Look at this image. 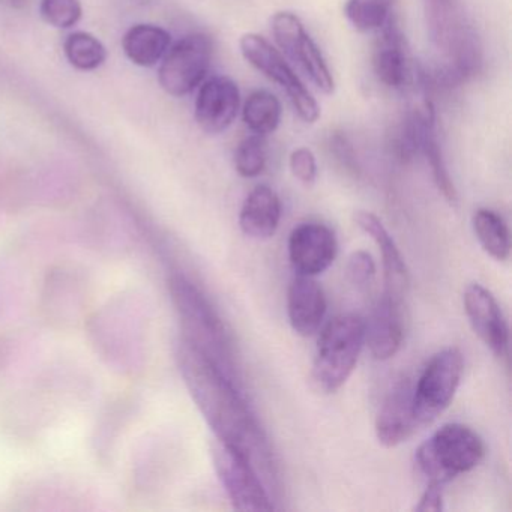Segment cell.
<instances>
[{"mask_svg":"<svg viewBox=\"0 0 512 512\" xmlns=\"http://www.w3.org/2000/svg\"><path fill=\"white\" fill-rule=\"evenodd\" d=\"M329 148H331L332 155H334L337 163L346 170L350 175H358L359 166L356 160L355 149L352 143L349 142L343 134L335 133L329 140Z\"/></svg>","mask_w":512,"mask_h":512,"instance_id":"cell-34","label":"cell"},{"mask_svg":"<svg viewBox=\"0 0 512 512\" xmlns=\"http://www.w3.org/2000/svg\"><path fill=\"white\" fill-rule=\"evenodd\" d=\"M283 107L280 100L268 91H254L242 109V119L248 130L257 136L266 137L280 127Z\"/></svg>","mask_w":512,"mask_h":512,"instance_id":"cell-27","label":"cell"},{"mask_svg":"<svg viewBox=\"0 0 512 512\" xmlns=\"http://www.w3.org/2000/svg\"><path fill=\"white\" fill-rule=\"evenodd\" d=\"M176 359L194 403L217 440L241 452L253 464L269 493H277L280 476L274 451L253 410L236 388V380L185 340L179 341Z\"/></svg>","mask_w":512,"mask_h":512,"instance_id":"cell-1","label":"cell"},{"mask_svg":"<svg viewBox=\"0 0 512 512\" xmlns=\"http://www.w3.org/2000/svg\"><path fill=\"white\" fill-rule=\"evenodd\" d=\"M88 277L76 266H58L47 274L41 292V311L52 325H76L89 304Z\"/></svg>","mask_w":512,"mask_h":512,"instance_id":"cell-13","label":"cell"},{"mask_svg":"<svg viewBox=\"0 0 512 512\" xmlns=\"http://www.w3.org/2000/svg\"><path fill=\"white\" fill-rule=\"evenodd\" d=\"M88 391L86 380L70 368H53L7 401L2 425L14 439L29 442L52 427L62 410Z\"/></svg>","mask_w":512,"mask_h":512,"instance_id":"cell-2","label":"cell"},{"mask_svg":"<svg viewBox=\"0 0 512 512\" xmlns=\"http://www.w3.org/2000/svg\"><path fill=\"white\" fill-rule=\"evenodd\" d=\"M485 445L478 433L458 422L434 431L416 451L419 473L428 484L445 485L470 472L484 460Z\"/></svg>","mask_w":512,"mask_h":512,"instance_id":"cell-5","label":"cell"},{"mask_svg":"<svg viewBox=\"0 0 512 512\" xmlns=\"http://www.w3.org/2000/svg\"><path fill=\"white\" fill-rule=\"evenodd\" d=\"M344 16L358 32H379L394 16V0H347Z\"/></svg>","mask_w":512,"mask_h":512,"instance_id":"cell-28","label":"cell"},{"mask_svg":"<svg viewBox=\"0 0 512 512\" xmlns=\"http://www.w3.org/2000/svg\"><path fill=\"white\" fill-rule=\"evenodd\" d=\"M373 70L386 88L401 89L409 77L406 40L395 16L379 31L373 49Z\"/></svg>","mask_w":512,"mask_h":512,"instance_id":"cell-21","label":"cell"},{"mask_svg":"<svg viewBox=\"0 0 512 512\" xmlns=\"http://www.w3.org/2000/svg\"><path fill=\"white\" fill-rule=\"evenodd\" d=\"M65 56L77 70L94 71L106 62L104 44L88 32H74L65 40Z\"/></svg>","mask_w":512,"mask_h":512,"instance_id":"cell-29","label":"cell"},{"mask_svg":"<svg viewBox=\"0 0 512 512\" xmlns=\"http://www.w3.org/2000/svg\"><path fill=\"white\" fill-rule=\"evenodd\" d=\"M355 223L359 229L364 230L370 238L376 242L382 253L383 281H385V292L392 301L404 304L409 295L410 277L404 257L401 256L397 244L391 233L383 226L379 217L368 211H358L355 214Z\"/></svg>","mask_w":512,"mask_h":512,"instance_id":"cell-17","label":"cell"},{"mask_svg":"<svg viewBox=\"0 0 512 512\" xmlns=\"http://www.w3.org/2000/svg\"><path fill=\"white\" fill-rule=\"evenodd\" d=\"M464 361L455 347L437 352L413 385V409L419 428L433 424L457 394L463 377Z\"/></svg>","mask_w":512,"mask_h":512,"instance_id":"cell-8","label":"cell"},{"mask_svg":"<svg viewBox=\"0 0 512 512\" xmlns=\"http://www.w3.org/2000/svg\"><path fill=\"white\" fill-rule=\"evenodd\" d=\"M419 430L413 409V385L403 379L388 392L376 418L377 440L394 448L409 440Z\"/></svg>","mask_w":512,"mask_h":512,"instance_id":"cell-18","label":"cell"},{"mask_svg":"<svg viewBox=\"0 0 512 512\" xmlns=\"http://www.w3.org/2000/svg\"><path fill=\"white\" fill-rule=\"evenodd\" d=\"M464 311L473 332L497 358L508 353V325L496 298L482 284L472 283L463 295Z\"/></svg>","mask_w":512,"mask_h":512,"instance_id":"cell-15","label":"cell"},{"mask_svg":"<svg viewBox=\"0 0 512 512\" xmlns=\"http://www.w3.org/2000/svg\"><path fill=\"white\" fill-rule=\"evenodd\" d=\"M134 412H136L134 401L128 398L116 400L112 406L107 407L103 418L95 428V451L101 458H109L113 454L116 442L127 430Z\"/></svg>","mask_w":512,"mask_h":512,"instance_id":"cell-26","label":"cell"},{"mask_svg":"<svg viewBox=\"0 0 512 512\" xmlns=\"http://www.w3.org/2000/svg\"><path fill=\"white\" fill-rule=\"evenodd\" d=\"M404 332V304H398L383 295L374 305L368 322H365V343L373 358L377 361L394 358L403 346Z\"/></svg>","mask_w":512,"mask_h":512,"instance_id":"cell-19","label":"cell"},{"mask_svg":"<svg viewBox=\"0 0 512 512\" xmlns=\"http://www.w3.org/2000/svg\"><path fill=\"white\" fill-rule=\"evenodd\" d=\"M419 113H421V130H419V152L424 154L428 166L433 175L434 184L437 190L445 197L446 202L452 206L458 203V194L455 190L454 182L449 176L448 167H446L445 158H443L442 148H440L439 137L436 130V113L434 106L428 97L424 98L419 104Z\"/></svg>","mask_w":512,"mask_h":512,"instance_id":"cell-23","label":"cell"},{"mask_svg":"<svg viewBox=\"0 0 512 512\" xmlns=\"http://www.w3.org/2000/svg\"><path fill=\"white\" fill-rule=\"evenodd\" d=\"M428 34L446 62L436 74L445 88L460 85L479 73L482 49L467 22L460 0H424Z\"/></svg>","mask_w":512,"mask_h":512,"instance_id":"cell-3","label":"cell"},{"mask_svg":"<svg viewBox=\"0 0 512 512\" xmlns=\"http://www.w3.org/2000/svg\"><path fill=\"white\" fill-rule=\"evenodd\" d=\"M239 49L251 67L286 92L293 109L305 124L317 122L320 118L319 103L277 47L272 46L262 35L245 34L239 40Z\"/></svg>","mask_w":512,"mask_h":512,"instance_id":"cell-9","label":"cell"},{"mask_svg":"<svg viewBox=\"0 0 512 512\" xmlns=\"http://www.w3.org/2000/svg\"><path fill=\"white\" fill-rule=\"evenodd\" d=\"M325 292L314 277L296 275L287 290V316L293 331L301 337H311L325 320Z\"/></svg>","mask_w":512,"mask_h":512,"instance_id":"cell-20","label":"cell"},{"mask_svg":"<svg viewBox=\"0 0 512 512\" xmlns=\"http://www.w3.org/2000/svg\"><path fill=\"white\" fill-rule=\"evenodd\" d=\"M40 13L50 26L68 29L79 23L83 10L80 0H41Z\"/></svg>","mask_w":512,"mask_h":512,"instance_id":"cell-31","label":"cell"},{"mask_svg":"<svg viewBox=\"0 0 512 512\" xmlns=\"http://www.w3.org/2000/svg\"><path fill=\"white\" fill-rule=\"evenodd\" d=\"M337 250L334 232L317 221L299 224L289 236V259L298 275L323 274L334 263Z\"/></svg>","mask_w":512,"mask_h":512,"instance_id":"cell-14","label":"cell"},{"mask_svg":"<svg viewBox=\"0 0 512 512\" xmlns=\"http://www.w3.org/2000/svg\"><path fill=\"white\" fill-rule=\"evenodd\" d=\"M289 167L292 175L302 184H314L317 178V161L308 148H298L290 154Z\"/></svg>","mask_w":512,"mask_h":512,"instance_id":"cell-33","label":"cell"},{"mask_svg":"<svg viewBox=\"0 0 512 512\" xmlns=\"http://www.w3.org/2000/svg\"><path fill=\"white\" fill-rule=\"evenodd\" d=\"M443 509V491L442 485L428 484L419 499L415 511L419 512H439Z\"/></svg>","mask_w":512,"mask_h":512,"instance_id":"cell-35","label":"cell"},{"mask_svg":"<svg viewBox=\"0 0 512 512\" xmlns=\"http://www.w3.org/2000/svg\"><path fill=\"white\" fill-rule=\"evenodd\" d=\"M365 344V322L356 314H341L323 328L314 356V385L334 394L352 376Z\"/></svg>","mask_w":512,"mask_h":512,"instance_id":"cell-6","label":"cell"},{"mask_svg":"<svg viewBox=\"0 0 512 512\" xmlns=\"http://www.w3.org/2000/svg\"><path fill=\"white\" fill-rule=\"evenodd\" d=\"M271 31L281 52L304 71L319 91L331 95L335 89L334 76L302 20L289 11H280L272 16Z\"/></svg>","mask_w":512,"mask_h":512,"instance_id":"cell-12","label":"cell"},{"mask_svg":"<svg viewBox=\"0 0 512 512\" xmlns=\"http://www.w3.org/2000/svg\"><path fill=\"white\" fill-rule=\"evenodd\" d=\"M241 107V92L230 77L215 76L200 86L194 116L205 133H223L235 122Z\"/></svg>","mask_w":512,"mask_h":512,"instance_id":"cell-16","label":"cell"},{"mask_svg":"<svg viewBox=\"0 0 512 512\" xmlns=\"http://www.w3.org/2000/svg\"><path fill=\"white\" fill-rule=\"evenodd\" d=\"M11 361V347L10 343L4 338H0V379L7 373L8 365Z\"/></svg>","mask_w":512,"mask_h":512,"instance_id":"cell-36","label":"cell"},{"mask_svg":"<svg viewBox=\"0 0 512 512\" xmlns=\"http://www.w3.org/2000/svg\"><path fill=\"white\" fill-rule=\"evenodd\" d=\"M214 43L205 34H190L167 50L161 62L158 82L161 88L181 98L205 82L211 68Z\"/></svg>","mask_w":512,"mask_h":512,"instance_id":"cell-10","label":"cell"},{"mask_svg":"<svg viewBox=\"0 0 512 512\" xmlns=\"http://www.w3.org/2000/svg\"><path fill=\"white\" fill-rule=\"evenodd\" d=\"M214 466L233 508L238 511H272V496L253 464L232 446L217 440Z\"/></svg>","mask_w":512,"mask_h":512,"instance_id":"cell-11","label":"cell"},{"mask_svg":"<svg viewBox=\"0 0 512 512\" xmlns=\"http://www.w3.org/2000/svg\"><path fill=\"white\" fill-rule=\"evenodd\" d=\"M346 274L356 290L367 292L376 278V263L367 251H355L347 262Z\"/></svg>","mask_w":512,"mask_h":512,"instance_id":"cell-32","label":"cell"},{"mask_svg":"<svg viewBox=\"0 0 512 512\" xmlns=\"http://www.w3.org/2000/svg\"><path fill=\"white\" fill-rule=\"evenodd\" d=\"M281 220V202L268 185L254 188L239 212V226L253 239H269L275 235Z\"/></svg>","mask_w":512,"mask_h":512,"instance_id":"cell-22","label":"cell"},{"mask_svg":"<svg viewBox=\"0 0 512 512\" xmlns=\"http://www.w3.org/2000/svg\"><path fill=\"white\" fill-rule=\"evenodd\" d=\"M473 232L482 250L494 260L505 262L511 254V233L508 224L491 209L481 208L472 218Z\"/></svg>","mask_w":512,"mask_h":512,"instance_id":"cell-25","label":"cell"},{"mask_svg":"<svg viewBox=\"0 0 512 512\" xmlns=\"http://www.w3.org/2000/svg\"><path fill=\"white\" fill-rule=\"evenodd\" d=\"M169 290L184 331L182 340L211 359L220 370L235 380V347L232 337L209 299L184 275H172Z\"/></svg>","mask_w":512,"mask_h":512,"instance_id":"cell-4","label":"cell"},{"mask_svg":"<svg viewBox=\"0 0 512 512\" xmlns=\"http://www.w3.org/2000/svg\"><path fill=\"white\" fill-rule=\"evenodd\" d=\"M95 349L121 371H136L140 364V307L130 296L109 302L91 319Z\"/></svg>","mask_w":512,"mask_h":512,"instance_id":"cell-7","label":"cell"},{"mask_svg":"<svg viewBox=\"0 0 512 512\" xmlns=\"http://www.w3.org/2000/svg\"><path fill=\"white\" fill-rule=\"evenodd\" d=\"M236 172L242 178H257L262 175L268 163V146H266L265 137L253 136L247 137L239 143L233 155Z\"/></svg>","mask_w":512,"mask_h":512,"instance_id":"cell-30","label":"cell"},{"mask_svg":"<svg viewBox=\"0 0 512 512\" xmlns=\"http://www.w3.org/2000/svg\"><path fill=\"white\" fill-rule=\"evenodd\" d=\"M170 44L172 37L166 29L155 25H136L125 34L122 49L134 65L151 68L163 61Z\"/></svg>","mask_w":512,"mask_h":512,"instance_id":"cell-24","label":"cell"}]
</instances>
